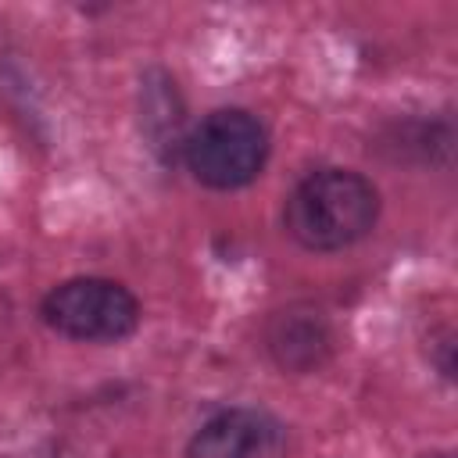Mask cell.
<instances>
[{
  "instance_id": "cell-7",
  "label": "cell",
  "mask_w": 458,
  "mask_h": 458,
  "mask_svg": "<svg viewBox=\"0 0 458 458\" xmlns=\"http://www.w3.org/2000/svg\"><path fill=\"white\" fill-rule=\"evenodd\" d=\"M437 458H451V454H437Z\"/></svg>"
},
{
  "instance_id": "cell-1",
  "label": "cell",
  "mask_w": 458,
  "mask_h": 458,
  "mask_svg": "<svg viewBox=\"0 0 458 458\" xmlns=\"http://www.w3.org/2000/svg\"><path fill=\"white\" fill-rule=\"evenodd\" d=\"M376 218L379 193L351 168H322L304 175L283 208V225L304 250H344L369 236Z\"/></svg>"
},
{
  "instance_id": "cell-4",
  "label": "cell",
  "mask_w": 458,
  "mask_h": 458,
  "mask_svg": "<svg viewBox=\"0 0 458 458\" xmlns=\"http://www.w3.org/2000/svg\"><path fill=\"white\" fill-rule=\"evenodd\" d=\"M186 458H286V426L265 408H225L193 433Z\"/></svg>"
},
{
  "instance_id": "cell-3",
  "label": "cell",
  "mask_w": 458,
  "mask_h": 458,
  "mask_svg": "<svg viewBox=\"0 0 458 458\" xmlns=\"http://www.w3.org/2000/svg\"><path fill=\"white\" fill-rule=\"evenodd\" d=\"M43 322L68 336V340H86V344H118L140 326V301L132 297L129 286L100 276H79L57 283L43 304H39Z\"/></svg>"
},
{
  "instance_id": "cell-5",
  "label": "cell",
  "mask_w": 458,
  "mask_h": 458,
  "mask_svg": "<svg viewBox=\"0 0 458 458\" xmlns=\"http://www.w3.org/2000/svg\"><path fill=\"white\" fill-rule=\"evenodd\" d=\"M265 347L283 372H315L336 351V333L315 304H286L265 326Z\"/></svg>"
},
{
  "instance_id": "cell-2",
  "label": "cell",
  "mask_w": 458,
  "mask_h": 458,
  "mask_svg": "<svg viewBox=\"0 0 458 458\" xmlns=\"http://www.w3.org/2000/svg\"><path fill=\"white\" fill-rule=\"evenodd\" d=\"M268 157L265 125L243 107L211 111L186 140L182 161L197 182L211 190H240L261 175Z\"/></svg>"
},
{
  "instance_id": "cell-6",
  "label": "cell",
  "mask_w": 458,
  "mask_h": 458,
  "mask_svg": "<svg viewBox=\"0 0 458 458\" xmlns=\"http://www.w3.org/2000/svg\"><path fill=\"white\" fill-rule=\"evenodd\" d=\"M143 132L150 136V147L165 157L182 150V104L175 82H168L165 75L143 86Z\"/></svg>"
}]
</instances>
